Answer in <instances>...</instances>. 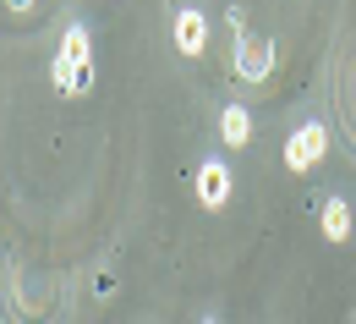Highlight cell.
Wrapping results in <instances>:
<instances>
[{
    "instance_id": "obj_1",
    "label": "cell",
    "mask_w": 356,
    "mask_h": 324,
    "mask_svg": "<svg viewBox=\"0 0 356 324\" xmlns=\"http://www.w3.org/2000/svg\"><path fill=\"white\" fill-rule=\"evenodd\" d=\"M49 83H55V93H66V99L93 88V33H88V22H66L60 49L49 61Z\"/></svg>"
},
{
    "instance_id": "obj_2",
    "label": "cell",
    "mask_w": 356,
    "mask_h": 324,
    "mask_svg": "<svg viewBox=\"0 0 356 324\" xmlns=\"http://www.w3.org/2000/svg\"><path fill=\"white\" fill-rule=\"evenodd\" d=\"M274 45L258 39L247 22H241V11H230V72H236V83H268V72H274Z\"/></svg>"
},
{
    "instance_id": "obj_3",
    "label": "cell",
    "mask_w": 356,
    "mask_h": 324,
    "mask_svg": "<svg viewBox=\"0 0 356 324\" xmlns=\"http://www.w3.org/2000/svg\"><path fill=\"white\" fill-rule=\"evenodd\" d=\"M323 154H329V132H323V121H296L291 138H285V171H291V176H307Z\"/></svg>"
},
{
    "instance_id": "obj_4",
    "label": "cell",
    "mask_w": 356,
    "mask_h": 324,
    "mask_svg": "<svg viewBox=\"0 0 356 324\" xmlns=\"http://www.w3.org/2000/svg\"><path fill=\"white\" fill-rule=\"evenodd\" d=\"M230 192H236V176H230V165H225L220 154L197 160V171H192V198H197L203 209H225Z\"/></svg>"
},
{
    "instance_id": "obj_5",
    "label": "cell",
    "mask_w": 356,
    "mask_h": 324,
    "mask_svg": "<svg viewBox=\"0 0 356 324\" xmlns=\"http://www.w3.org/2000/svg\"><path fill=\"white\" fill-rule=\"evenodd\" d=\"M170 39H176L181 55H203V45H209V22H203V11H197V6H176Z\"/></svg>"
},
{
    "instance_id": "obj_6",
    "label": "cell",
    "mask_w": 356,
    "mask_h": 324,
    "mask_svg": "<svg viewBox=\"0 0 356 324\" xmlns=\"http://www.w3.org/2000/svg\"><path fill=\"white\" fill-rule=\"evenodd\" d=\"M318 226H323V236H329V242H346V236L356 231V209H351V198L329 192V198H323V209H318Z\"/></svg>"
},
{
    "instance_id": "obj_7",
    "label": "cell",
    "mask_w": 356,
    "mask_h": 324,
    "mask_svg": "<svg viewBox=\"0 0 356 324\" xmlns=\"http://www.w3.org/2000/svg\"><path fill=\"white\" fill-rule=\"evenodd\" d=\"M220 138H225V148H247L252 143V110L247 105H220Z\"/></svg>"
},
{
    "instance_id": "obj_8",
    "label": "cell",
    "mask_w": 356,
    "mask_h": 324,
    "mask_svg": "<svg viewBox=\"0 0 356 324\" xmlns=\"http://www.w3.org/2000/svg\"><path fill=\"white\" fill-rule=\"evenodd\" d=\"M6 6H11V11H28V6H33V0H6Z\"/></svg>"
}]
</instances>
